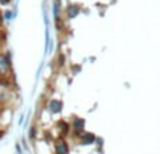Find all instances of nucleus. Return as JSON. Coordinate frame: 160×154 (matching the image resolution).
Returning <instances> with one entry per match:
<instances>
[{"label": "nucleus", "mask_w": 160, "mask_h": 154, "mask_svg": "<svg viewBox=\"0 0 160 154\" xmlns=\"http://www.w3.org/2000/svg\"><path fill=\"white\" fill-rule=\"evenodd\" d=\"M69 14L72 17H75L76 14H77V9H76V7H73V9H69Z\"/></svg>", "instance_id": "423d86ee"}, {"label": "nucleus", "mask_w": 160, "mask_h": 154, "mask_svg": "<svg viewBox=\"0 0 160 154\" xmlns=\"http://www.w3.org/2000/svg\"><path fill=\"white\" fill-rule=\"evenodd\" d=\"M49 108H51V111H53V112H59L60 108H62V104L59 101H52L49 104Z\"/></svg>", "instance_id": "7ed1b4c3"}, {"label": "nucleus", "mask_w": 160, "mask_h": 154, "mask_svg": "<svg viewBox=\"0 0 160 154\" xmlns=\"http://www.w3.org/2000/svg\"><path fill=\"white\" fill-rule=\"evenodd\" d=\"M83 125H84V122L81 121V119H77L75 122V128L76 129H80V128H83Z\"/></svg>", "instance_id": "39448f33"}, {"label": "nucleus", "mask_w": 160, "mask_h": 154, "mask_svg": "<svg viewBox=\"0 0 160 154\" xmlns=\"http://www.w3.org/2000/svg\"><path fill=\"white\" fill-rule=\"evenodd\" d=\"M56 153L58 154H68L69 153V149H68V146L65 143L63 140H58L56 142Z\"/></svg>", "instance_id": "f257e3e1"}, {"label": "nucleus", "mask_w": 160, "mask_h": 154, "mask_svg": "<svg viewBox=\"0 0 160 154\" xmlns=\"http://www.w3.org/2000/svg\"><path fill=\"white\" fill-rule=\"evenodd\" d=\"M10 67V63H9V59L6 58L4 55H0V72L1 73H4L7 72Z\"/></svg>", "instance_id": "f03ea898"}, {"label": "nucleus", "mask_w": 160, "mask_h": 154, "mask_svg": "<svg viewBox=\"0 0 160 154\" xmlns=\"http://www.w3.org/2000/svg\"><path fill=\"white\" fill-rule=\"evenodd\" d=\"M83 143H91V142H94V136L93 134H90V133H87V134H84L83 136Z\"/></svg>", "instance_id": "20e7f679"}]
</instances>
